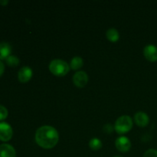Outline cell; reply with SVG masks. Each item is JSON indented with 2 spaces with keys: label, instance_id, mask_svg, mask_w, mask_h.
<instances>
[{
  "label": "cell",
  "instance_id": "obj_10",
  "mask_svg": "<svg viewBox=\"0 0 157 157\" xmlns=\"http://www.w3.org/2000/svg\"><path fill=\"white\" fill-rule=\"evenodd\" d=\"M0 157H16V152L12 145L3 144L0 145Z\"/></svg>",
  "mask_w": 157,
  "mask_h": 157
},
{
  "label": "cell",
  "instance_id": "obj_7",
  "mask_svg": "<svg viewBox=\"0 0 157 157\" xmlns=\"http://www.w3.org/2000/svg\"><path fill=\"white\" fill-rule=\"evenodd\" d=\"M144 55L146 59L150 62H156L157 61V47L154 44H147L144 49Z\"/></svg>",
  "mask_w": 157,
  "mask_h": 157
},
{
  "label": "cell",
  "instance_id": "obj_14",
  "mask_svg": "<svg viewBox=\"0 0 157 157\" xmlns=\"http://www.w3.org/2000/svg\"><path fill=\"white\" fill-rule=\"evenodd\" d=\"M103 144L101 140L98 138H93L89 141V147L93 150H98L101 149Z\"/></svg>",
  "mask_w": 157,
  "mask_h": 157
},
{
  "label": "cell",
  "instance_id": "obj_1",
  "mask_svg": "<svg viewBox=\"0 0 157 157\" xmlns=\"http://www.w3.org/2000/svg\"><path fill=\"white\" fill-rule=\"evenodd\" d=\"M35 142L44 149H52L59 140V135L55 127L52 126H42L35 132Z\"/></svg>",
  "mask_w": 157,
  "mask_h": 157
},
{
  "label": "cell",
  "instance_id": "obj_17",
  "mask_svg": "<svg viewBox=\"0 0 157 157\" xmlns=\"http://www.w3.org/2000/svg\"><path fill=\"white\" fill-rule=\"evenodd\" d=\"M144 157H157V150L155 149H150L145 152Z\"/></svg>",
  "mask_w": 157,
  "mask_h": 157
},
{
  "label": "cell",
  "instance_id": "obj_11",
  "mask_svg": "<svg viewBox=\"0 0 157 157\" xmlns=\"http://www.w3.org/2000/svg\"><path fill=\"white\" fill-rule=\"evenodd\" d=\"M12 52V47L7 42L0 43V61L6 59Z\"/></svg>",
  "mask_w": 157,
  "mask_h": 157
},
{
  "label": "cell",
  "instance_id": "obj_19",
  "mask_svg": "<svg viewBox=\"0 0 157 157\" xmlns=\"http://www.w3.org/2000/svg\"><path fill=\"white\" fill-rule=\"evenodd\" d=\"M5 71V64L2 61H0V77L3 75Z\"/></svg>",
  "mask_w": 157,
  "mask_h": 157
},
{
  "label": "cell",
  "instance_id": "obj_4",
  "mask_svg": "<svg viewBox=\"0 0 157 157\" xmlns=\"http://www.w3.org/2000/svg\"><path fill=\"white\" fill-rule=\"evenodd\" d=\"M13 135V130L12 127L8 123H0V140L7 142L10 140Z\"/></svg>",
  "mask_w": 157,
  "mask_h": 157
},
{
  "label": "cell",
  "instance_id": "obj_18",
  "mask_svg": "<svg viewBox=\"0 0 157 157\" xmlns=\"http://www.w3.org/2000/svg\"><path fill=\"white\" fill-rule=\"evenodd\" d=\"M113 127H112L110 124H106V125H104V130L107 133H112V131L113 130Z\"/></svg>",
  "mask_w": 157,
  "mask_h": 157
},
{
  "label": "cell",
  "instance_id": "obj_13",
  "mask_svg": "<svg viewBox=\"0 0 157 157\" xmlns=\"http://www.w3.org/2000/svg\"><path fill=\"white\" fill-rule=\"evenodd\" d=\"M83 65H84V61L79 56L74 57L70 63V67L73 70H78V69L81 68Z\"/></svg>",
  "mask_w": 157,
  "mask_h": 157
},
{
  "label": "cell",
  "instance_id": "obj_16",
  "mask_svg": "<svg viewBox=\"0 0 157 157\" xmlns=\"http://www.w3.org/2000/svg\"><path fill=\"white\" fill-rule=\"evenodd\" d=\"M8 114H9V112H8L7 108L0 104V121H3V120L6 119Z\"/></svg>",
  "mask_w": 157,
  "mask_h": 157
},
{
  "label": "cell",
  "instance_id": "obj_6",
  "mask_svg": "<svg viewBox=\"0 0 157 157\" xmlns=\"http://www.w3.org/2000/svg\"><path fill=\"white\" fill-rule=\"evenodd\" d=\"M115 146L116 148L122 153H126L130 150L131 147V143L130 140L126 136H120L115 140Z\"/></svg>",
  "mask_w": 157,
  "mask_h": 157
},
{
  "label": "cell",
  "instance_id": "obj_5",
  "mask_svg": "<svg viewBox=\"0 0 157 157\" xmlns=\"http://www.w3.org/2000/svg\"><path fill=\"white\" fill-rule=\"evenodd\" d=\"M72 80H73V83L76 87H84L88 82V76L85 71H79L74 75Z\"/></svg>",
  "mask_w": 157,
  "mask_h": 157
},
{
  "label": "cell",
  "instance_id": "obj_21",
  "mask_svg": "<svg viewBox=\"0 0 157 157\" xmlns=\"http://www.w3.org/2000/svg\"><path fill=\"white\" fill-rule=\"evenodd\" d=\"M113 157H123V156H113Z\"/></svg>",
  "mask_w": 157,
  "mask_h": 157
},
{
  "label": "cell",
  "instance_id": "obj_9",
  "mask_svg": "<svg viewBox=\"0 0 157 157\" xmlns=\"http://www.w3.org/2000/svg\"><path fill=\"white\" fill-rule=\"evenodd\" d=\"M135 124L140 127H145L150 123V118L149 116L143 111H139L135 113L134 115Z\"/></svg>",
  "mask_w": 157,
  "mask_h": 157
},
{
  "label": "cell",
  "instance_id": "obj_12",
  "mask_svg": "<svg viewBox=\"0 0 157 157\" xmlns=\"http://www.w3.org/2000/svg\"><path fill=\"white\" fill-rule=\"evenodd\" d=\"M106 36H107V39L109 41H112V42H116V41H117L119 40L120 34L116 29L111 28V29H109L107 31V32H106Z\"/></svg>",
  "mask_w": 157,
  "mask_h": 157
},
{
  "label": "cell",
  "instance_id": "obj_8",
  "mask_svg": "<svg viewBox=\"0 0 157 157\" xmlns=\"http://www.w3.org/2000/svg\"><path fill=\"white\" fill-rule=\"evenodd\" d=\"M32 77V70L29 66L21 67L18 72V79L20 82L26 83L31 80Z\"/></svg>",
  "mask_w": 157,
  "mask_h": 157
},
{
  "label": "cell",
  "instance_id": "obj_15",
  "mask_svg": "<svg viewBox=\"0 0 157 157\" xmlns=\"http://www.w3.org/2000/svg\"><path fill=\"white\" fill-rule=\"evenodd\" d=\"M6 64L10 67H16L19 64V58L15 55H9L6 59Z\"/></svg>",
  "mask_w": 157,
  "mask_h": 157
},
{
  "label": "cell",
  "instance_id": "obj_20",
  "mask_svg": "<svg viewBox=\"0 0 157 157\" xmlns=\"http://www.w3.org/2000/svg\"><path fill=\"white\" fill-rule=\"evenodd\" d=\"M9 3V1L8 0H0V4L2 6H6V5Z\"/></svg>",
  "mask_w": 157,
  "mask_h": 157
},
{
  "label": "cell",
  "instance_id": "obj_3",
  "mask_svg": "<svg viewBox=\"0 0 157 157\" xmlns=\"http://www.w3.org/2000/svg\"><path fill=\"white\" fill-rule=\"evenodd\" d=\"M133 120L128 115H123L117 118L114 124V130L119 134H124L133 127Z\"/></svg>",
  "mask_w": 157,
  "mask_h": 157
},
{
  "label": "cell",
  "instance_id": "obj_2",
  "mask_svg": "<svg viewBox=\"0 0 157 157\" xmlns=\"http://www.w3.org/2000/svg\"><path fill=\"white\" fill-rule=\"evenodd\" d=\"M48 68L54 75L62 77L68 73L71 67L70 65L64 60L54 59L49 64Z\"/></svg>",
  "mask_w": 157,
  "mask_h": 157
}]
</instances>
